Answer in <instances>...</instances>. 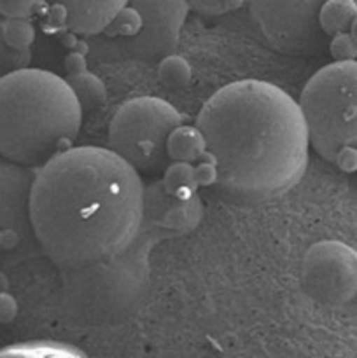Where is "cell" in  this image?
Returning <instances> with one entry per match:
<instances>
[{
  "mask_svg": "<svg viewBox=\"0 0 357 358\" xmlns=\"http://www.w3.org/2000/svg\"><path fill=\"white\" fill-rule=\"evenodd\" d=\"M144 182L114 150L70 147L35 170L30 217L41 250L62 268L125 250L142 229Z\"/></svg>",
  "mask_w": 357,
  "mask_h": 358,
  "instance_id": "6da1fadb",
  "label": "cell"
},
{
  "mask_svg": "<svg viewBox=\"0 0 357 358\" xmlns=\"http://www.w3.org/2000/svg\"><path fill=\"white\" fill-rule=\"evenodd\" d=\"M196 126L214 161V189L237 205L280 198L303 178L310 138L300 103L258 79L226 84L203 103Z\"/></svg>",
  "mask_w": 357,
  "mask_h": 358,
  "instance_id": "7a4b0ae2",
  "label": "cell"
},
{
  "mask_svg": "<svg viewBox=\"0 0 357 358\" xmlns=\"http://www.w3.org/2000/svg\"><path fill=\"white\" fill-rule=\"evenodd\" d=\"M83 108L63 77L23 69L0 79V156L38 168L74 147Z\"/></svg>",
  "mask_w": 357,
  "mask_h": 358,
  "instance_id": "3957f363",
  "label": "cell"
},
{
  "mask_svg": "<svg viewBox=\"0 0 357 358\" xmlns=\"http://www.w3.org/2000/svg\"><path fill=\"white\" fill-rule=\"evenodd\" d=\"M163 238L149 229L119 254L62 268V304L72 325L115 327L136 313L150 287V252Z\"/></svg>",
  "mask_w": 357,
  "mask_h": 358,
  "instance_id": "277c9868",
  "label": "cell"
},
{
  "mask_svg": "<svg viewBox=\"0 0 357 358\" xmlns=\"http://www.w3.org/2000/svg\"><path fill=\"white\" fill-rule=\"evenodd\" d=\"M310 147L332 163L345 145L357 147V59L322 66L300 94Z\"/></svg>",
  "mask_w": 357,
  "mask_h": 358,
  "instance_id": "5b68a950",
  "label": "cell"
},
{
  "mask_svg": "<svg viewBox=\"0 0 357 358\" xmlns=\"http://www.w3.org/2000/svg\"><path fill=\"white\" fill-rule=\"evenodd\" d=\"M184 122V115L161 98H132L115 110L108 124V149L139 173L156 177L170 163L168 136Z\"/></svg>",
  "mask_w": 357,
  "mask_h": 358,
  "instance_id": "8992f818",
  "label": "cell"
},
{
  "mask_svg": "<svg viewBox=\"0 0 357 358\" xmlns=\"http://www.w3.org/2000/svg\"><path fill=\"white\" fill-rule=\"evenodd\" d=\"M326 0H248L252 21L266 44L289 56H312L328 49L318 10Z\"/></svg>",
  "mask_w": 357,
  "mask_h": 358,
  "instance_id": "52a82bcc",
  "label": "cell"
},
{
  "mask_svg": "<svg viewBox=\"0 0 357 358\" xmlns=\"http://www.w3.org/2000/svg\"><path fill=\"white\" fill-rule=\"evenodd\" d=\"M303 289L314 301L342 306L357 296V250L338 240L317 241L301 264Z\"/></svg>",
  "mask_w": 357,
  "mask_h": 358,
  "instance_id": "ba28073f",
  "label": "cell"
},
{
  "mask_svg": "<svg viewBox=\"0 0 357 358\" xmlns=\"http://www.w3.org/2000/svg\"><path fill=\"white\" fill-rule=\"evenodd\" d=\"M34 177L31 168L0 159V254H27L37 243L30 217Z\"/></svg>",
  "mask_w": 357,
  "mask_h": 358,
  "instance_id": "9c48e42d",
  "label": "cell"
},
{
  "mask_svg": "<svg viewBox=\"0 0 357 358\" xmlns=\"http://www.w3.org/2000/svg\"><path fill=\"white\" fill-rule=\"evenodd\" d=\"M142 16V30L126 42V51L133 59L158 63L174 55L181 41V31L189 14L186 0H128Z\"/></svg>",
  "mask_w": 357,
  "mask_h": 358,
  "instance_id": "30bf717a",
  "label": "cell"
},
{
  "mask_svg": "<svg viewBox=\"0 0 357 358\" xmlns=\"http://www.w3.org/2000/svg\"><path fill=\"white\" fill-rule=\"evenodd\" d=\"M205 206L202 198L182 199L164 191L163 182L154 180L144 187L142 227L160 234L163 240L184 236L202 224Z\"/></svg>",
  "mask_w": 357,
  "mask_h": 358,
  "instance_id": "8fae6325",
  "label": "cell"
},
{
  "mask_svg": "<svg viewBox=\"0 0 357 358\" xmlns=\"http://www.w3.org/2000/svg\"><path fill=\"white\" fill-rule=\"evenodd\" d=\"M63 9L66 31L76 35H97L107 28L112 17L128 3V0H46Z\"/></svg>",
  "mask_w": 357,
  "mask_h": 358,
  "instance_id": "7c38bea8",
  "label": "cell"
},
{
  "mask_svg": "<svg viewBox=\"0 0 357 358\" xmlns=\"http://www.w3.org/2000/svg\"><path fill=\"white\" fill-rule=\"evenodd\" d=\"M206 152V140L198 126L181 124L170 133L167 142V154L170 161L198 163Z\"/></svg>",
  "mask_w": 357,
  "mask_h": 358,
  "instance_id": "4fadbf2b",
  "label": "cell"
},
{
  "mask_svg": "<svg viewBox=\"0 0 357 358\" xmlns=\"http://www.w3.org/2000/svg\"><path fill=\"white\" fill-rule=\"evenodd\" d=\"M69 86L72 87L74 94L79 100L83 110H94L107 101L108 91L104 80L94 76L90 70H83L77 73H69L65 77Z\"/></svg>",
  "mask_w": 357,
  "mask_h": 358,
  "instance_id": "5bb4252c",
  "label": "cell"
},
{
  "mask_svg": "<svg viewBox=\"0 0 357 358\" xmlns=\"http://www.w3.org/2000/svg\"><path fill=\"white\" fill-rule=\"evenodd\" d=\"M356 17L357 0H326L318 10V24L329 38L342 31H349Z\"/></svg>",
  "mask_w": 357,
  "mask_h": 358,
  "instance_id": "9a60e30c",
  "label": "cell"
},
{
  "mask_svg": "<svg viewBox=\"0 0 357 358\" xmlns=\"http://www.w3.org/2000/svg\"><path fill=\"white\" fill-rule=\"evenodd\" d=\"M163 187L168 194L188 199L198 194V178H196L195 163L188 161H170L163 171Z\"/></svg>",
  "mask_w": 357,
  "mask_h": 358,
  "instance_id": "2e32d148",
  "label": "cell"
},
{
  "mask_svg": "<svg viewBox=\"0 0 357 358\" xmlns=\"http://www.w3.org/2000/svg\"><path fill=\"white\" fill-rule=\"evenodd\" d=\"M0 357H20V358H37V357H48V358H65V357H84V353L79 348L70 345H63V343L56 341H28V343H18V345L6 346L0 350Z\"/></svg>",
  "mask_w": 357,
  "mask_h": 358,
  "instance_id": "e0dca14e",
  "label": "cell"
},
{
  "mask_svg": "<svg viewBox=\"0 0 357 358\" xmlns=\"http://www.w3.org/2000/svg\"><path fill=\"white\" fill-rule=\"evenodd\" d=\"M158 79L168 90H184L191 84L192 66L184 56L168 55L158 62Z\"/></svg>",
  "mask_w": 357,
  "mask_h": 358,
  "instance_id": "ac0fdd59",
  "label": "cell"
},
{
  "mask_svg": "<svg viewBox=\"0 0 357 358\" xmlns=\"http://www.w3.org/2000/svg\"><path fill=\"white\" fill-rule=\"evenodd\" d=\"M2 37L7 44L18 51H28L35 42V28L24 17H7L0 21Z\"/></svg>",
  "mask_w": 357,
  "mask_h": 358,
  "instance_id": "d6986e66",
  "label": "cell"
},
{
  "mask_svg": "<svg viewBox=\"0 0 357 358\" xmlns=\"http://www.w3.org/2000/svg\"><path fill=\"white\" fill-rule=\"evenodd\" d=\"M142 30V16H140L139 10L133 6L126 3L114 17H112L111 23L107 24L102 34L105 37L111 38H133L140 34Z\"/></svg>",
  "mask_w": 357,
  "mask_h": 358,
  "instance_id": "ffe728a7",
  "label": "cell"
},
{
  "mask_svg": "<svg viewBox=\"0 0 357 358\" xmlns=\"http://www.w3.org/2000/svg\"><path fill=\"white\" fill-rule=\"evenodd\" d=\"M31 62V51H18L13 49L2 37V30H0V79L9 73L18 72L30 66Z\"/></svg>",
  "mask_w": 357,
  "mask_h": 358,
  "instance_id": "44dd1931",
  "label": "cell"
},
{
  "mask_svg": "<svg viewBox=\"0 0 357 358\" xmlns=\"http://www.w3.org/2000/svg\"><path fill=\"white\" fill-rule=\"evenodd\" d=\"M189 9L202 16H223L244 7L248 0H186Z\"/></svg>",
  "mask_w": 357,
  "mask_h": 358,
  "instance_id": "7402d4cb",
  "label": "cell"
},
{
  "mask_svg": "<svg viewBox=\"0 0 357 358\" xmlns=\"http://www.w3.org/2000/svg\"><path fill=\"white\" fill-rule=\"evenodd\" d=\"M328 51L335 62H354L357 59V42L350 31H342L329 38Z\"/></svg>",
  "mask_w": 357,
  "mask_h": 358,
  "instance_id": "603a6c76",
  "label": "cell"
},
{
  "mask_svg": "<svg viewBox=\"0 0 357 358\" xmlns=\"http://www.w3.org/2000/svg\"><path fill=\"white\" fill-rule=\"evenodd\" d=\"M46 0H0V17H28L35 16Z\"/></svg>",
  "mask_w": 357,
  "mask_h": 358,
  "instance_id": "cb8c5ba5",
  "label": "cell"
},
{
  "mask_svg": "<svg viewBox=\"0 0 357 358\" xmlns=\"http://www.w3.org/2000/svg\"><path fill=\"white\" fill-rule=\"evenodd\" d=\"M332 163L345 173H357V147L345 145L336 152Z\"/></svg>",
  "mask_w": 357,
  "mask_h": 358,
  "instance_id": "d4e9b609",
  "label": "cell"
},
{
  "mask_svg": "<svg viewBox=\"0 0 357 358\" xmlns=\"http://www.w3.org/2000/svg\"><path fill=\"white\" fill-rule=\"evenodd\" d=\"M18 317V303L9 292L0 290V324L6 325Z\"/></svg>",
  "mask_w": 357,
  "mask_h": 358,
  "instance_id": "484cf974",
  "label": "cell"
},
{
  "mask_svg": "<svg viewBox=\"0 0 357 358\" xmlns=\"http://www.w3.org/2000/svg\"><path fill=\"white\" fill-rule=\"evenodd\" d=\"M63 66H65L66 76H69V73H77L83 72V70H88L86 56H84L83 51H70L69 55H66L65 62H63Z\"/></svg>",
  "mask_w": 357,
  "mask_h": 358,
  "instance_id": "4316f807",
  "label": "cell"
},
{
  "mask_svg": "<svg viewBox=\"0 0 357 358\" xmlns=\"http://www.w3.org/2000/svg\"><path fill=\"white\" fill-rule=\"evenodd\" d=\"M349 31H350V35H352V37H354V41L357 42V17H356V20H354L352 27H350Z\"/></svg>",
  "mask_w": 357,
  "mask_h": 358,
  "instance_id": "83f0119b",
  "label": "cell"
},
{
  "mask_svg": "<svg viewBox=\"0 0 357 358\" xmlns=\"http://www.w3.org/2000/svg\"><path fill=\"white\" fill-rule=\"evenodd\" d=\"M0 21H2V17H0Z\"/></svg>",
  "mask_w": 357,
  "mask_h": 358,
  "instance_id": "f1b7e54d",
  "label": "cell"
}]
</instances>
